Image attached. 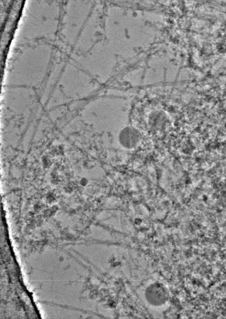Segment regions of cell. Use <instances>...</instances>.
Instances as JSON below:
<instances>
[{"label":"cell","mask_w":226,"mask_h":319,"mask_svg":"<svg viewBox=\"0 0 226 319\" xmlns=\"http://www.w3.org/2000/svg\"><path fill=\"white\" fill-rule=\"evenodd\" d=\"M120 144L127 149H132L136 147L140 143L141 135L139 131L131 126L123 128L118 135Z\"/></svg>","instance_id":"cell-1"},{"label":"cell","mask_w":226,"mask_h":319,"mask_svg":"<svg viewBox=\"0 0 226 319\" xmlns=\"http://www.w3.org/2000/svg\"><path fill=\"white\" fill-rule=\"evenodd\" d=\"M147 302L152 306H156L163 302L166 298V294L161 286L158 283L150 284L146 288L144 292Z\"/></svg>","instance_id":"cell-2"}]
</instances>
